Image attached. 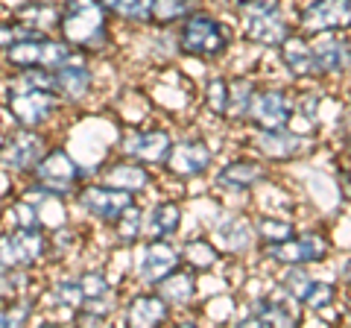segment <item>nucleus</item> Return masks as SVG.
Returning <instances> with one entry per match:
<instances>
[{
    "mask_svg": "<svg viewBox=\"0 0 351 328\" xmlns=\"http://www.w3.org/2000/svg\"><path fill=\"white\" fill-rule=\"evenodd\" d=\"M176 32V50L199 62H217L223 59L232 47V27L219 15L208 9H193L188 18H182Z\"/></svg>",
    "mask_w": 351,
    "mask_h": 328,
    "instance_id": "nucleus-2",
    "label": "nucleus"
},
{
    "mask_svg": "<svg viewBox=\"0 0 351 328\" xmlns=\"http://www.w3.org/2000/svg\"><path fill=\"white\" fill-rule=\"evenodd\" d=\"M50 147V138L44 129H24L15 126L0 135V170L15 173V176H29L36 161Z\"/></svg>",
    "mask_w": 351,
    "mask_h": 328,
    "instance_id": "nucleus-9",
    "label": "nucleus"
},
{
    "mask_svg": "<svg viewBox=\"0 0 351 328\" xmlns=\"http://www.w3.org/2000/svg\"><path fill=\"white\" fill-rule=\"evenodd\" d=\"M12 18L36 32H53L59 27V0H21L12 9Z\"/></svg>",
    "mask_w": 351,
    "mask_h": 328,
    "instance_id": "nucleus-27",
    "label": "nucleus"
},
{
    "mask_svg": "<svg viewBox=\"0 0 351 328\" xmlns=\"http://www.w3.org/2000/svg\"><path fill=\"white\" fill-rule=\"evenodd\" d=\"M258 91V82L252 76H232L228 80V108H226V117L234 120V124H246V115H249V106H252V97Z\"/></svg>",
    "mask_w": 351,
    "mask_h": 328,
    "instance_id": "nucleus-29",
    "label": "nucleus"
},
{
    "mask_svg": "<svg viewBox=\"0 0 351 328\" xmlns=\"http://www.w3.org/2000/svg\"><path fill=\"white\" fill-rule=\"evenodd\" d=\"M348 15H351V0H304L295 12V32L313 38L322 32H337L348 30Z\"/></svg>",
    "mask_w": 351,
    "mask_h": 328,
    "instance_id": "nucleus-12",
    "label": "nucleus"
},
{
    "mask_svg": "<svg viewBox=\"0 0 351 328\" xmlns=\"http://www.w3.org/2000/svg\"><path fill=\"white\" fill-rule=\"evenodd\" d=\"M38 302L36 296H15L9 302H0V328L3 325H27L36 316Z\"/></svg>",
    "mask_w": 351,
    "mask_h": 328,
    "instance_id": "nucleus-38",
    "label": "nucleus"
},
{
    "mask_svg": "<svg viewBox=\"0 0 351 328\" xmlns=\"http://www.w3.org/2000/svg\"><path fill=\"white\" fill-rule=\"evenodd\" d=\"M112 21H120L126 27H149L152 0H100Z\"/></svg>",
    "mask_w": 351,
    "mask_h": 328,
    "instance_id": "nucleus-30",
    "label": "nucleus"
},
{
    "mask_svg": "<svg viewBox=\"0 0 351 328\" xmlns=\"http://www.w3.org/2000/svg\"><path fill=\"white\" fill-rule=\"evenodd\" d=\"M47 299H50L53 308L76 311V308H80V305L85 302L82 288H80V279H76V276L53 279V281H50V290H47Z\"/></svg>",
    "mask_w": 351,
    "mask_h": 328,
    "instance_id": "nucleus-33",
    "label": "nucleus"
},
{
    "mask_svg": "<svg viewBox=\"0 0 351 328\" xmlns=\"http://www.w3.org/2000/svg\"><path fill=\"white\" fill-rule=\"evenodd\" d=\"M179 255H182V267H188L191 272H199V276H205V272H214L219 267V258H223L211 237H191V240H184V244L179 246Z\"/></svg>",
    "mask_w": 351,
    "mask_h": 328,
    "instance_id": "nucleus-28",
    "label": "nucleus"
},
{
    "mask_svg": "<svg viewBox=\"0 0 351 328\" xmlns=\"http://www.w3.org/2000/svg\"><path fill=\"white\" fill-rule=\"evenodd\" d=\"M295 117L293 112V91L284 85H258L252 97L246 124L252 129H284Z\"/></svg>",
    "mask_w": 351,
    "mask_h": 328,
    "instance_id": "nucleus-11",
    "label": "nucleus"
},
{
    "mask_svg": "<svg viewBox=\"0 0 351 328\" xmlns=\"http://www.w3.org/2000/svg\"><path fill=\"white\" fill-rule=\"evenodd\" d=\"M3 53V65L9 71H29V68H59V65L71 56V47L64 45L53 32H29V36L18 38L15 45H9Z\"/></svg>",
    "mask_w": 351,
    "mask_h": 328,
    "instance_id": "nucleus-4",
    "label": "nucleus"
},
{
    "mask_svg": "<svg viewBox=\"0 0 351 328\" xmlns=\"http://www.w3.org/2000/svg\"><path fill=\"white\" fill-rule=\"evenodd\" d=\"M179 264H182V255L173 240H147L135 261V279L141 288H156Z\"/></svg>",
    "mask_w": 351,
    "mask_h": 328,
    "instance_id": "nucleus-18",
    "label": "nucleus"
},
{
    "mask_svg": "<svg viewBox=\"0 0 351 328\" xmlns=\"http://www.w3.org/2000/svg\"><path fill=\"white\" fill-rule=\"evenodd\" d=\"M243 323L249 325H278V328H287V325H299L302 323V314H299V302H293L287 296H258L246 305V316Z\"/></svg>",
    "mask_w": 351,
    "mask_h": 328,
    "instance_id": "nucleus-23",
    "label": "nucleus"
},
{
    "mask_svg": "<svg viewBox=\"0 0 351 328\" xmlns=\"http://www.w3.org/2000/svg\"><path fill=\"white\" fill-rule=\"evenodd\" d=\"M202 106L208 108L211 117L226 120V108H228V76H214L208 80L205 91H202Z\"/></svg>",
    "mask_w": 351,
    "mask_h": 328,
    "instance_id": "nucleus-39",
    "label": "nucleus"
},
{
    "mask_svg": "<svg viewBox=\"0 0 351 328\" xmlns=\"http://www.w3.org/2000/svg\"><path fill=\"white\" fill-rule=\"evenodd\" d=\"M211 240L219 249V255L240 258V255H246L258 240L255 237V223H252V217L243 214V211H226L214 220Z\"/></svg>",
    "mask_w": 351,
    "mask_h": 328,
    "instance_id": "nucleus-16",
    "label": "nucleus"
},
{
    "mask_svg": "<svg viewBox=\"0 0 351 328\" xmlns=\"http://www.w3.org/2000/svg\"><path fill=\"white\" fill-rule=\"evenodd\" d=\"M263 182H269V164L261 161L258 156H237L232 161H226L214 176V185L226 194L255 191Z\"/></svg>",
    "mask_w": 351,
    "mask_h": 328,
    "instance_id": "nucleus-17",
    "label": "nucleus"
},
{
    "mask_svg": "<svg viewBox=\"0 0 351 328\" xmlns=\"http://www.w3.org/2000/svg\"><path fill=\"white\" fill-rule=\"evenodd\" d=\"M3 108H6V115L12 117L15 126L47 129L53 120H59V115L64 112V100L56 91L18 82L12 76V80L3 85Z\"/></svg>",
    "mask_w": 351,
    "mask_h": 328,
    "instance_id": "nucleus-3",
    "label": "nucleus"
},
{
    "mask_svg": "<svg viewBox=\"0 0 351 328\" xmlns=\"http://www.w3.org/2000/svg\"><path fill=\"white\" fill-rule=\"evenodd\" d=\"M311 281H313V276H311V270H307L304 264L281 267V272H278V290H281V296H287L293 302L302 299V293L307 290V284H311Z\"/></svg>",
    "mask_w": 351,
    "mask_h": 328,
    "instance_id": "nucleus-37",
    "label": "nucleus"
},
{
    "mask_svg": "<svg viewBox=\"0 0 351 328\" xmlns=\"http://www.w3.org/2000/svg\"><path fill=\"white\" fill-rule=\"evenodd\" d=\"M252 223H255V237L261 240L263 246H269V244H281V240L293 237V232H295V223L290 220V217L263 214V217H258V220H252Z\"/></svg>",
    "mask_w": 351,
    "mask_h": 328,
    "instance_id": "nucleus-36",
    "label": "nucleus"
},
{
    "mask_svg": "<svg viewBox=\"0 0 351 328\" xmlns=\"http://www.w3.org/2000/svg\"><path fill=\"white\" fill-rule=\"evenodd\" d=\"M29 179L41 185L44 191L71 200L76 188L85 182V167L64 147H47L44 156L36 161V167L29 170Z\"/></svg>",
    "mask_w": 351,
    "mask_h": 328,
    "instance_id": "nucleus-5",
    "label": "nucleus"
},
{
    "mask_svg": "<svg viewBox=\"0 0 351 328\" xmlns=\"http://www.w3.org/2000/svg\"><path fill=\"white\" fill-rule=\"evenodd\" d=\"M97 182L112 185V188L126 191L132 196H141L144 191H149L152 185H156V173H152V167H147V164H141V161L117 152L114 159H108L100 167V179Z\"/></svg>",
    "mask_w": 351,
    "mask_h": 328,
    "instance_id": "nucleus-19",
    "label": "nucleus"
},
{
    "mask_svg": "<svg viewBox=\"0 0 351 328\" xmlns=\"http://www.w3.org/2000/svg\"><path fill=\"white\" fill-rule=\"evenodd\" d=\"M176 311H191L193 302H196V293H199V284H196V272H191L188 267H176L164 276L156 288H152Z\"/></svg>",
    "mask_w": 351,
    "mask_h": 328,
    "instance_id": "nucleus-25",
    "label": "nucleus"
},
{
    "mask_svg": "<svg viewBox=\"0 0 351 328\" xmlns=\"http://www.w3.org/2000/svg\"><path fill=\"white\" fill-rule=\"evenodd\" d=\"M278 59L287 68V73L295 82H313L319 80V68H316V56H313V45L311 38L302 32H290L287 38L278 45Z\"/></svg>",
    "mask_w": 351,
    "mask_h": 328,
    "instance_id": "nucleus-22",
    "label": "nucleus"
},
{
    "mask_svg": "<svg viewBox=\"0 0 351 328\" xmlns=\"http://www.w3.org/2000/svg\"><path fill=\"white\" fill-rule=\"evenodd\" d=\"M316 68H319V80H343L348 73V30L322 32V36L311 38Z\"/></svg>",
    "mask_w": 351,
    "mask_h": 328,
    "instance_id": "nucleus-21",
    "label": "nucleus"
},
{
    "mask_svg": "<svg viewBox=\"0 0 351 328\" xmlns=\"http://www.w3.org/2000/svg\"><path fill=\"white\" fill-rule=\"evenodd\" d=\"M56 36L82 56H100L114 41L112 18L100 0H62Z\"/></svg>",
    "mask_w": 351,
    "mask_h": 328,
    "instance_id": "nucleus-1",
    "label": "nucleus"
},
{
    "mask_svg": "<svg viewBox=\"0 0 351 328\" xmlns=\"http://www.w3.org/2000/svg\"><path fill=\"white\" fill-rule=\"evenodd\" d=\"M339 299V288L334 281H322V279H313L311 284H307V290L302 293V299L299 305L304 311H313V314H319V311H328V308H334V302Z\"/></svg>",
    "mask_w": 351,
    "mask_h": 328,
    "instance_id": "nucleus-35",
    "label": "nucleus"
},
{
    "mask_svg": "<svg viewBox=\"0 0 351 328\" xmlns=\"http://www.w3.org/2000/svg\"><path fill=\"white\" fill-rule=\"evenodd\" d=\"M263 255L267 261L278 267H290V264H322V261L331 255V237H328L322 229H295L293 237L281 240V244H269L263 246Z\"/></svg>",
    "mask_w": 351,
    "mask_h": 328,
    "instance_id": "nucleus-7",
    "label": "nucleus"
},
{
    "mask_svg": "<svg viewBox=\"0 0 351 328\" xmlns=\"http://www.w3.org/2000/svg\"><path fill=\"white\" fill-rule=\"evenodd\" d=\"M295 30L293 18L287 15V6L276 9V12H267V15H255V18H240V36L243 41L255 47H269V50H278V45Z\"/></svg>",
    "mask_w": 351,
    "mask_h": 328,
    "instance_id": "nucleus-20",
    "label": "nucleus"
},
{
    "mask_svg": "<svg viewBox=\"0 0 351 328\" xmlns=\"http://www.w3.org/2000/svg\"><path fill=\"white\" fill-rule=\"evenodd\" d=\"M36 270H12L0 267V302H9L15 296H36Z\"/></svg>",
    "mask_w": 351,
    "mask_h": 328,
    "instance_id": "nucleus-32",
    "label": "nucleus"
},
{
    "mask_svg": "<svg viewBox=\"0 0 351 328\" xmlns=\"http://www.w3.org/2000/svg\"><path fill=\"white\" fill-rule=\"evenodd\" d=\"M112 232H114V237H117L120 246L132 249L141 237H144V209H141L138 202L129 205V209L120 214V220L112 226Z\"/></svg>",
    "mask_w": 351,
    "mask_h": 328,
    "instance_id": "nucleus-34",
    "label": "nucleus"
},
{
    "mask_svg": "<svg viewBox=\"0 0 351 328\" xmlns=\"http://www.w3.org/2000/svg\"><path fill=\"white\" fill-rule=\"evenodd\" d=\"M199 6L202 0H152L149 27H176L182 18H188Z\"/></svg>",
    "mask_w": 351,
    "mask_h": 328,
    "instance_id": "nucleus-31",
    "label": "nucleus"
},
{
    "mask_svg": "<svg viewBox=\"0 0 351 328\" xmlns=\"http://www.w3.org/2000/svg\"><path fill=\"white\" fill-rule=\"evenodd\" d=\"M53 91H56L64 106H80L94 91V68L88 56L71 53L59 68H53Z\"/></svg>",
    "mask_w": 351,
    "mask_h": 328,
    "instance_id": "nucleus-14",
    "label": "nucleus"
},
{
    "mask_svg": "<svg viewBox=\"0 0 351 328\" xmlns=\"http://www.w3.org/2000/svg\"><path fill=\"white\" fill-rule=\"evenodd\" d=\"M50 261V237L44 229L0 226V267L36 270Z\"/></svg>",
    "mask_w": 351,
    "mask_h": 328,
    "instance_id": "nucleus-6",
    "label": "nucleus"
},
{
    "mask_svg": "<svg viewBox=\"0 0 351 328\" xmlns=\"http://www.w3.org/2000/svg\"><path fill=\"white\" fill-rule=\"evenodd\" d=\"M161 167L167 170L173 179L191 182V179L205 176V173L214 167V152H211V147L205 144V138L191 135V138L173 141V147H170V152H167V159H164Z\"/></svg>",
    "mask_w": 351,
    "mask_h": 328,
    "instance_id": "nucleus-13",
    "label": "nucleus"
},
{
    "mask_svg": "<svg viewBox=\"0 0 351 328\" xmlns=\"http://www.w3.org/2000/svg\"><path fill=\"white\" fill-rule=\"evenodd\" d=\"M29 32H36V30H29V27H24V24H18L15 18H0V50H6L9 45H15L18 38L29 36Z\"/></svg>",
    "mask_w": 351,
    "mask_h": 328,
    "instance_id": "nucleus-40",
    "label": "nucleus"
},
{
    "mask_svg": "<svg viewBox=\"0 0 351 328\" xmlns=\"http://www.w3.org/2000/svg\"><path fill=\"white\" fill-rule=\"evenodd\" d=\"M252 150L258 152L261 161L267 164H284L293 159H302L311 150V138L302 132H293L290 126L284 129H255Z\"/></svg>",
    "mask_w": 351,
    "mask_h": 328,
    "instance_id": "nucleus-15",
    "label": "nucleus"
},
{
    "mask_svg": "<svg viewBox=\"0 0 351 328\" xmlns=\"http://www.w3.org/2000/svg\"><path fill=\"white\" fill-rule=\"evenodd\" d=\"M182 229V202L161 200L144 211V237L147 240H173Z\"/></svg>",
    "mask_w": 351,
    "mask_h": 328,
    "instance_id": "nucleus-26",
    "label": "nucleus"
},
{
    "mask_svg": "<svg viewBox=\"0 0 351 328\" xmlns=\"http://www.w3.org/2000/svg\"><path fill=\"white\" fill-rule=\"evenodd\" d=\"M123 308V323L135 328H152V325H167L173 320V308L152 288H144L138 296H132Z\"/></svg>",
    "mask_w": 351,
    "mask_h": 328,
    "instance_id": "nucleus-24",
    "label": "nucleus"
},
{
    "mask_svg": "<svg viewBox=\"0 0 351 328\" xmlns=\"http://www.w3.org/2000/svg\"><path fill=\"white\" fill-rule=\"evenodd\" d=\"M170 147H173L170 129L152 126V124L129 126V129H123V135H120V141H117L120 156H129V159H135L141 164H147V167H161Z\"/></svg>",
    "mask_w": 351,
    "mask_h": 328,
    "instance_id": "nucleus-10",
    "label": "nucleus"
},
{
    "mask_svg": "<svg viewBox=\"0 0 351 328\" xmlns=\"http://www.w3.org/2000/svg\"><path fill=\"white\" fill-rule=\"evenodd\" d=\"M71 200L76 202V209H80L85 217H91L94 223L112 229L120 220V214H123L129 205L138 202V196L117 191L112 185H103V182H82Z\"/></svg>",
    "mask_w": 351,
    "mask_h": 328,
    "instance_id": "nucleus-8",
    "label": "nucleus"
}]
</instances>
